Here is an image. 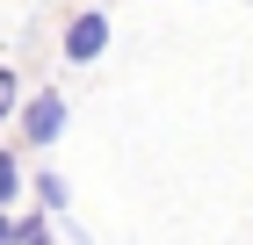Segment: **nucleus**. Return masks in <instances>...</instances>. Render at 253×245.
Listing matches in <instances>:
<instances>
[{"mask_svg": "<svg viewBox=\"0 0 253 245\" xmlns=\"http://www.w3.org/2000/svg\"><path fill=\"white\" fill-rule=\"evenodd\" d=\"M65 137V94L58 87H37L29 108H22V144H58Z\"/></svg>", "mask_w": 253, "mask_h": 245, "instance_id": "obj_1", "label": "nucleus"}, {"mask_svg": "<svg viewBox=\"0 0 253 245\" xmlns=\"http://www.w3.org/2000/svg\"><path fill=\"white\" fill-rule=\"evenodd\" d=\"M101 51H109V15H94V7H87V15L65 22V58H73V65H94Z\"/></svg>", "mask_w": 253, "mask_h": 245, "instance_id": "obj_2", "label": "nucleus"}, {"mask_svg": "<svg viewBox=\"0 0 253 245\" xmlns=\"http://www.w3.org/2000/svg\"><path fill=\"white\" fill-rule=\"evenodd\" d=\"M7 238H22V245L51 238V209H29V216H7Z\"/></svg>", "mask_w": 253, "mask_h": 245, "instance_id": "obj_3", "label": "nucleus"}, {"mask_svg": "<svg viewBox=\"0 0 253 245\" xmlns=\"http://www.w3.org/2000/svg\"><path fill=\"white\" fill-rule=\"evenodd\" d=\"M15 195H22V159H15L7 144H0V209L15 202Z\"/></svg>", "mask_w": 253, "mask_h": 245, "instance_id": "obj_4", "label": "nucleus"}, {"mask_svg": "<svg viewBox=\"0 0 253 245\" xmlns=\"http://www.w3.org/2000/svg\"><path fill=\"white\" fill-rule=\"evenodd\" d=\"M37 202H43V209H65V202H73V188H65L58 173H37Z\"/></svg>", "mask_w": 253, "mask_h": 245, "instance_id": "obj_5", "label": "nucleus"}, {"mask_svg": "<svg viewBox=\"0 0 253 245\" xmlns=\"http://www.w3.org/2000/svg\"><path fill=\"white\" fill-rule=\"evenodd\" d=\"M15 108H22V79L7 72V65H0V123H7V115H15Z\"/></svg>", "mask_w": 253, "mask_h": 245, "instance_id": "obj_6", "label": "nucleus"}]
</instances>
